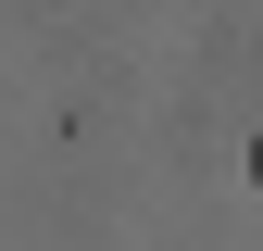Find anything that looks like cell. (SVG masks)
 I'll return each instance as SVG.
<instances>
[{"mask_svg": "<svg viewBox=\"0 0 263 251\" xmlns=\"http://www.w3.org/2000/svg\"><path fill=\"white\" fill-rule=\"evenodd\" d=\"M251 176H263V138H251Z\"/></svg>", "mask_w": 263, "mask_h": 251, "instance_id": "1", "label": "cell"}]
</instances>
